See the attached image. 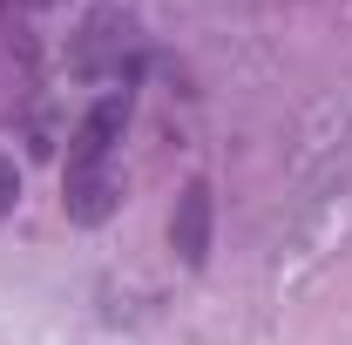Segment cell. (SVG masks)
<instances>
[{"instance_id":"6da1fadb","label":"cell","mask_w":352,"mask_h":345,"mask_svg":"<svg viewBox=\"0 0 352 345\" xmlns=\"http://www.w3.org/2000/svg\"><path fill=\"white\" fill-rule=\"evenodd\" d=\"M129 122V88H109L102 102H95V115H88L82 129H75V149H68V176H61V190H68V216L75 223H102V216L116 210V170H109V149H116V135Z\"/></svg>"},{"instance_id":"7a4b0ae2","label":"cell","mask_w":352,"mask_h":345,"mask_svg":"<svg viewBox=\"0 0 352 345\" xmlns=\"http://www.w3.org/2000/svg\"><path fill=\"white\" fill-rule=\"evenodd\" d=\"M170 251L190 271L204 264V251H210V183H190L183 197H176V216H170Z\"/></svg>"},{"instance_id":"3957f363","label":"cell","mask_w":352,"mask_h":345,"mask_svg":"<svg viewBox=\"0 0 352 345\" xmlns=\"http://www.w3.org/2000/svg\"><path fill=\"white\" fill-rule=\"evenodd\" d=\"M7 197H14V170L0 163V210H7Z\"/></svg>"}]
</instances>
